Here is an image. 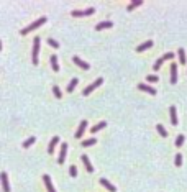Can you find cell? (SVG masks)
I'll list each match as a JSON object with an SVG mask.
<instances>
[{"label":"cell","instance_id":"cell-1","mask_svg":"<svg viewBox=\"0 0 187 192\" xmlns=\"http://www.w3.org/2000/svg\"><path fill=\"white\" fill-rule=\"evenodd\" d=\"M46 20H48V18H46V16H41L40 20L33 21V23H31V25H28V26H26V28H23V30H21L20 33H21V35H28V33H30V31L36 30V28H40L41 25H45V23H46Z\"/></svg>","mask_w":187,"mask_h":192},{"label":"cell","instance_id":"cell-2","mask_svg":"<svg viewBox=\"0 0 187 192\" xmlns=\"http://www.w3.org/2000/svg\"><path fill=\"white\" fill-rule=\"evenodd\" d=\"M40 36H36L35 41H33V64H38V54H40Z\"/></svg>","mask_w":187,"mask_h":192},{"label":"cell","instance_id":"cell-3","mask_svg":"<svg viewBox=\"0 0 187 192\" xmlns=\"http://www.w3.org/2000/svg\"><path fill=\"white\" fill-rule=\"evenodd\" d=\"M102 82H103V79H102V77H99V79H97V81L94 82V84H90V86H87L86 89H84L82 95H89V94H90L92 91H95V89H97L99 86H102Z\"/></svg>","mask_w":187,"mask_h":192},{"label":"cell","instance_id":"cell-4","mask_svg":"<svg viewBox=\"0 0 187 192\" xmlns=\"http://www.w3.org/2000/svg\"><path fill=\"white\" fill-rule=\"evenodd\" d=\"M94 12H95V8H94V7L87 8V10H74V12H72V16H87V15H94Z\"/></svg>","mask_w":187,"mask_h":192},{"label":"cell","instance_id":"cell-5","mask_svg":"<svg viewBox=\"0 0 187 192\" xmlns=\"http://www.w3.org/2000/svg\"><path fill=\"white\" fill-rule=\"evenodd\" d=\"M0 179H2V187H3V192H10V184H8V176L7 172L3 171L0 174Z\"/></svg>","mask_w":187,"mask_h":192},{"label":"cell","instance_id":"cell-6","mask_svg":"<svg viewBox=\"0 0 187 192\" xmlns=\"http://www.w3.org/2000/svg\"><path fill=\"white\" fill-rule=\"evenodd\" d=\"M138 89L140 91H145V92H148V94H151V95H156V89L154 87H151V86H148V84H138Z\"/></svg>","mask_w":187,"mask_h":192},{"label":"cell","instance_id":"cell-7","mask_svg":"<svg viewBox=\"0 0 187 192\" xmlns=\"http://www.w3.org/2000/svg\"><path fill=\"white\" fill-rule=\"evenodd\" d=\"M100 184H102L103 187H105V189H107L108 192H115V191H116V187L113 186V184H112L110 181H107L105 177H102V179H100Z\"/></svg>","mask_w":187,"mask_h":192},{"label":"cell","instance_id":"cell-8","mask_svg":"<svg viewBox=\"0 0 187 192\" xmlns=\"http://www.w3.org/2000/svg\"><path fill=\"white\" fill-rule=\"evenodd\" d=\"M86 128H87V120H82L81 121V126L77 128V132H76V135L74 136L79 140V138H82V135H84V132H86Z\"/></svg>","mask_w":187,"mask_h":192},{"label":"cell","instance_id":"cell-9","mask_svg":"<svg viewBox=\"0 0 187 192\" xmlns=\"http://www.w3.org/2000/svg\"><path fill=\"white\" fill-rule=\"evenodd\" d=\"M171 84H177V64H171Z\"/></svg>","mask_w":187,"mask_h":192},{"label":"cell","instance_id":"cell-10","mask_svg":"<svg viewBox=\"0 0 187 192\" xmlns=\"http://www.w3.org/2000/svg\"><path fill=\"white\" fill-rule=\"evenodd\" d=\"M66 153H67V145H66V143H62V146H61V153H59V159H58V163H59V164H64Z\"/></svg>","mask_w":187,"mask_h":192},{"label":"cell","instance_id":"cell-11","mask_svg":"<svg viewBox=\"0 0 187 192\" xmlns=\"http://www.w3.org/2000/svg\"><path fill=\"white\" fill-rule=\"evenodd\" d=\"M81 159H82V163H84V166H86L87 171H89V172H94V166H92L90 161H89V156H87V154H82Z\"/></svg>","mask_w":187,"mask_h":192},{"label":"cell","instance_id":"cell-12","mask_svg":"<svg viewBox=\"0 0 187 192\" xmlns=\"http://www.w3.org/2000/svg\"><path fill=\"white\" fill-rule=\"evenodd\" d=\"M43 182H45V186H46V189H48V192H56L49 176H43Z\"/></svg>","mask_w":187,"mask_h":192},{"label":"cell","instance_id":"cell-13","mask_svg":"<svg viewBox=\"0 0 187 192\" xmlns=\"http://www.w3.org/2000/svg\"><path fill=\"white\" fill-rule=\"evenodd\" d=\"M72 61H74V62H76V64H77L79 67H82V69H86V71L89 69V64H87L86 61H82L81 58H79V56H74V58H72Z\"/></svg>","mask_w":187,"mask_h":192},{"label":"cell","instance_id":"cell-14","mask_svg":"<svg viewBox=\"0 0 187 192\" xmlns=\"http://www.w3.org/2000/svg\"><path fill=\"white\" fill-rule=\"evenodd\" d=\"M169 113H171V123L172 125H177V112H176V107H171L169 108Z\"/></svg>","mask_w":187,"mask_h":192},{"label":"cell","instance_id":"cell-15","mask_svg":"<svg viewBox=\"0 0 187 192\" xmlns=\"http://www.w3.org/2000/svg\"><path fill=\"white\" fill-rule=\"evenodd\" d=\"M58 143H59V138H58V136H54L53 140H51L49 146H48V153H49V154H53V153H54V148H56V145H58Z\"/></svg>","mask_w":187,"mask_h":192},{"label":"cell","instance_id":"cell-16","mask_svg":"<svg viewBox=\"0 0 187 192\" xmlns=\"http://www.w3.org/2000/svg\"><path fill=\"white\" fill-rule=\"evenodd\" d=\"M112 26H113V23H112V21H100V23H99V25L95 26V30H105V28H112Z\"/></svg>","mask_w":187,"mask_h":192},{"label":"cell","instance_id":"cell-17","mask_svg":"<svg viewBox=\"0 0 187 192\" xmlns=\"http://www.w3.org/2000/svg\"><path fill=\"white\" fill-rule=\"evenodd\" d=\"M151 46H153V41L149 40V41H146V43H143V45H140V46H138V48H136V51H138V53H143L145 49L151 48Z\"/></svg>","mask_w":187,"mask_h":192},{"label":"cell","instance_id":"cell-18","mask_svg":"<svg viewBox=\"0 0 187 192\" xmlns=\"http://www.w3.org/2000/svg\"><path fill=\"white\" fill-rule=\"evenodd\" d=\"M51 66H53V71H54V72L59 71V64H58V56H56V54L51 56Z\"/></svg>","mask_w":187,"mask_h":192},{"label":"cell","instance_id":"cell-19","mask_svg":"<svg viewBox=\"0 0 187 192\" xmlns=\"http://www.w3.org/2000/svg\"><path fill=\"white\" fill-rule=\"evenodd\" d=\"M105 126H107V121H100V123H97L95 126H92V130H90L92 135H94V133H97V132H100L102 128H105Z\"/></svg>","mask_w":187,"mask_h":192},{"label":"cell","instance_id":"cell-20","mask_svg":"<svg viewBox=\"0 0 187 192\" xmlns=\"http://www.w3.org/2000/svg\"><path fill=\"white\" fill-rule=\"evenodd\" d=\"M77 84H79V79H76V77H74V79L69 82V86H67V92H69V94H71V92H74V89H76Z\"/></svg>","mask_w":187,"mask_h":192},{"label":"cell","instance_id":"cell-21","mask_svg":"<svg viewBox=\"0 0 187 192\" xmlns=\"http://www.w3.org/2000/svg\"><path fill=\"white\" fill-rule=\"evenodd\" d=\"M177 54H179V62H181V64H186V51H184V48H179Z\"/></svg>","mask_w":187,"mask_h":192},{"label":"cell","instance_id":"cell-22","mask_svg":"<svg viewBox=\"0 0 187 192\" xmlns=\"http://www.w3.org/2000/svg\"><path fill=\"white\" fill-rule=\"evenodd\" d=\"M95 138H89V140H84V141H82V146L84 148H87V146H92V145H95Z\"/></svg>","mask_w":187,"mask_h":192},{"label":"cell","instance_id":"cell-23","mask_svg":"<svg viewBox=\"0 0 187 192\" xmlns=\"http://www.w3.org/2000/svg\"><path fill=\"white\" fill-rule=\"evenodd\" d=\"M156 128H158V133H159V135H161L162 138H166V136H167V132H166V128H164V126H162V125H159V123H158V126H156Z\"/></svg>","mask_w":187,"mask_h":192},{"label":"cell","instance_id":"cell-24","mask_svg":"<svg viewBox=\"0 0 187 192\" xmlns=\"http://www.w3.org/2000/svg\"><path fill=\"white\" fill-rule=\"evenodd\" d=\"M141 3H143L141 0H133L132 3H130V5H128V8H127V10H128V12H132V10H133V8H135V7H138V5H141Z\"/></svg>","mask_w":187,"mask_h":192},{"label":"cell","instance_id":"cell-25","mask_svg":"<svg viewBox=\"0 0 187 192\" xmlns=\"http://www.w3.org/2000/svg\"><path fill=\"white\" fill-rule=\"evenodd\" d=\"M35 141H36V138H35V136H30V138H28V140H26L25 143H23V148H30V146H31V145H33Z\"/></svg>","mask_w":187,"mask_h":192},{"label":"cell","instance_id":"cell-26","mask_svg":"<svg viewBox=\"0 0 187 192\" xmlns=\"http://www.w3.org/2000/svg\"><path fill=\"white\" fill-rule=\"evenodd\" d=\"M53 94H54L56 99H61V97H62V94H61V89H59L58 86H53Z\"/></svg>","mask_w":187,"mask_h":192},{"label":"cell","instance_id":"cell-27","mask_svg":"<svg viewBox=\"0 0 187 192\" xmlns=\"http://www.w3.org/2000/svg\"><path fill=\"white\" fill-rule=\"evenodd\" d=\"M182 143H184V135H177V138H176V146L181 148Z\"/></svg>","mask_w":187,"mask_h":192},{"label":"cell","instance_id":"cell-28","mask_svg":"<svg viewBox=\"0 0 187 192\" xmlns=\"http://www.w3.org/2000/svg\"><path fill=\"white\" fill-rule=\"evenodd\" d=\"M69 174H71L72 177H77V174H79V172H77V167L74 166V164H72V166L69 167Z\"/></svg>","mask_w":187,"mask_h":192},{"label":"cell","instance_id":"cell-29","mask_svg":"<svg viewBox=\"0 0 187 192\" xmlns=\"http://www.w3.org/2000/svg\"><path fill=\"white\" fill-rule=\"evenodd\" d=\"M162 61H164V59H162V58H161V59H158L156 62H154V66H153V69H154V71H156V72H158V69H159V67H161Z\"/></svg>","mask_w":187,"mask_h":192},{"label":"cell","instance_id":"cell-30","mask_svg":"<svg viewBox=\"0 0 187 192\" xmlns=\"http://www.w3.org/2000/svg\"><path fill=\"white\" fill-rule=\"evenodd\" d=\"M174 163H176V166H181V164H182V154H181V153H177V154H176V161H174Z\"/></svg>","mask_w":187,"mask_h":192},{"label":"cell","instance_id":"cell-31","mask_svg":"<svg viewBox=\"0 0 187 192\" xmlns=\"http://www.w3.org/2000/svg\"><path fill=\"white\" fill-rule=\"evenodd\" d=\"M146 81L148 82H159V79H158V76H153V74H151V76L146 77Z\"/></svg>","mask_w":187,"mask_h":192},{"label":"cell","instance_id":"cell-32","mask_svg":"<svg viewBox=\"0 0 187 192\" xmlns=\"http://www.w3.org/2000/svg\"><path fill=\"white\" fill-rule=\"evenodd\" d=\"M48 43H49L53 48H59V43H58V41H54L53 38H49V40H48Z\"/></svg>","mask_w":187,"mask_h":192},{"label":"cell","instance_id":"cell-33","mask_svg":"<svg viewBox=\"0 0 187 192\" xmlns=\"http://www.w3.org/2000/svg\"><path fill=\"white\" fill-rule=\"evenodd\" d=\"M172 58H174V54H172V53H166V54L162 56V59H164V61H167V59H172Z\"/></svg>","mask_w":187,"mask_h":192}]
</instances>
